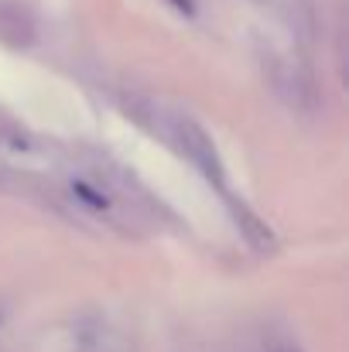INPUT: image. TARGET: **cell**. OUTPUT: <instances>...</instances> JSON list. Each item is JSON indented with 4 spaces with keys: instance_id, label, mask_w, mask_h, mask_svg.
Returning a JSON list of instances; mask_svg holds the SVG:
<instances>
[{
    "instance_id": "obj_1",
    "label": "cell",
    "mask_w": 349,
    "mask_h": 352,
    "mask_svg": "<svg viewBox=\"0 0 349 352\" xmlns=\"http://www.w3.org/2000/svg\"><path fill=\"white\" fill-rule=\"evenodd\" d=\"M154 130H161V137H165V144H171L185 161H192L213 185H220L223 188V161H220V151H216V144H213V137L199 126V123H192V120L185 117H154L151 123Z\"/></svg>"
},
{
    "instance_id": "obj_2",
    "label": "cell",
    "mask_w": 349,
    "mask_h": 352,
    "mask_svg": "<svg viewBox=\"0 0 349 352\" xmlns=\"http://www.w3.org/2000/svg\"><path fill=\"white\" fill-rule=\"evenodd\" d=\"M223 195H226V202H230V212H233V219H236V230L246 236V243H250L257 253H271L277 243H274V233L267 230V223H264L257 212H250L246 202H236L230 192H223Z\"/></svg>"
},
{
    "instance_id": "obj_3",
    "label": "cell",
    "mask_w": 349,
    "mask_h": 352,
    "mask_svg": "<svg viewBox=\"0 0 349 352\" xmlns=\"http://www.w3.org/2000/svg\"><path fill=\"white\" fill-rule=\"evenodd\" d=\"M31 38H34L31 14L17 3H0V41H7L14 48H24V45H31Z\"/></svg>"
},
{
    "instance_id": "obj_4",
    "label": "cell",
    "mask_w": 349,
    "mask_h": 352,
    "mask_svg": "<svg viewBox=\"0 0 349 352\" xmlns=\"http://www.w3.org/2000/svg\"><path fill=\"white\" fill-rule=\"evenodd\" d=\"M267 352H302L295 342H288V339H271L267 342Z\"/></svg>"
}]
</instances>
